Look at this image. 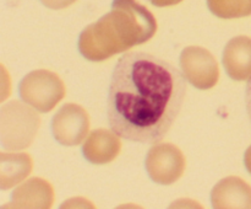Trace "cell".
I'll use <instances>...</instances> for the list:
<instances>
[{"mask_svg": "<svg viewBox=\"0 0 251 209\" xmlns=\"http://www.w3.org/2000/svg\"><path fill=\"white\" fill-rule=\"evenodd\" d=\"M244 161H245V166H247L248 171L251 174V147L247 150V152H245Z\"/></svg>", "mask_w": 251, "mask_h": 209, "instance_id": "obj_11", "label": "cell"}, {"mask_svg": "<svg viewBox=\"0 0 251 209\" xmlns=\"http://www.w3.org/2000/svg\"><path fill=\"white\" fill-rule=\"evenodd\" d=\"M185 169V157L176 147L157 144L146 156V170L152 181L159 184H172L180 179Z\"/></svg>", "mask_w": 251, "mask_h": 209, "instance_id": "obj_4", "label": "cell"}, {"mask_svg": "<svg viewBox=\"0 0 251 209\" xmlns=\"http://www.w3.org/2000/svg\"><path fill=\"white\" fill-rule=\"evenodd\" d=\"M108 16L112 24H107L103 17L86 27L78 38L80 53L88 60H104L115 53L150 41L156 33L157 24L153 16L139 4L135 5L131 16L119 17V27L117 19L112 20V15Z\"/></svg>", "mask_w": 251, "mask_h": 209, "instance_id": "obj_2", "label": "cell"}, {"mask_svg": "<svg viewBox=\"0 0 251 209\" xmlns=\"http://www.w3.org/2000/svg\"><path fill=\"white\" fill-rule=\"evenodd\" d=\"M223 65L233 80L249 79L251 76V38L238 36L230 39L223 52Z\"/></svg>", "mask_w": 251, "mask_h": 209, "instance_id": "obj_7", "label": "cell"}, {"mask_svg": "<svg viewBox=\"0 0 251 209\" xmlns=\"http://www.w3.org/2000/svg\"><path fill=\"white\" fill-rule=\"evenodd\" d=\"M19 92L27 105L41 112H48L64 97L65 88L56 74L48 70H34L22 79Z\"/></svg>", "mask_w": 251, "mask_h": 209, "instance_id": "obj_3", "label": "cell"}, {"mask_svg": "<svg viewBox=\"0 0 251 209\" xmlns=\"http://www.w3.org/2000/svg\"><path fill=\"white\" fill-rule=\"evenodd\" d=\"M218 186L229 192L230 194H211L213 208H251V187L242 179L228 177L218 182Z\"/></svg>", "mask_w": 251, "mask_h": 209, "instance_id": "obj_8", "label": "cell"}, {"mask_svg": "<svg viewBox=\"0 0 251 209\" xmlns=\"http://www.w3.org/2000/svg\"><path fill=\"white\" fill-rule=\"evenodd\" d=\"M90 128L87 112L75 103L64 105L51 120V130L56 142L65 147H75L85 139Z\"/></svg>", "mask_w": 251, "mask_h": 209, "instance_id": "obj_5", "label": "cell"}, {"mask_svg": "<svg viewBox=\"0 0 251 209\" xmlns=\"http://www.w3.org/2000/svg\"><path fill=\"white\" fill-rule=\"evenodd\" d=\"M245 107H247L248 117L251 123V76L248 80L247 88H245Z\"/></svg>", "mask_w": 251, "mask_h": 209, "instance_id": "obj_10", "label": "cell"}, {"mask_svg": "<svg viewBox=\"0 0 251 209\" xmlns=\"http://www.w3.org/2000/svg\"><path fill=\"white\" fill-rule=\"evenodd\" d=\"M185 96V76L171 61L147 52H126L110 76L108 124L127 142L157 144L176 123Z\"/></svg>", "mask_w": 251, "mask_h": 209, "instance_id": "obj_1", "label": "cell"}, {"mask_svg": "<svg viewBox=\"0 0 251 209\" xmlns=\"http://www.w3.org/2000/svg\"><path fill=\"white\" fill-rule=\"evenodd\" d=\"M180 64L185 79L195 88L206 90L216 85L220 76L218 65L212 54L201 47H188L181 52Z\"/></svg>", "mask_w": 251, "mask_h": 209, "instance_id": "obj_6", "label": "cell"}, {"mask_svg": "<svg viewBox=\"0 0 251 209\" xmlns=\"http://www.w3.org/2000/svg\"><path fill=\"white\" fill-rule=\"evenodd\" d=\"M92 133L97 138L98 142L100 143V145H98V143L93 138L88 137L82 147V152L85 159L96 165H104L107 162H110L112 160H114L117 157V155H119L120 148H122V144L119 142V137L115 135L107 144L102 145L105 137H107L108 130L96 129Z\"/></svg>", "mask_w": 251, "mask_h": 209, "instance_id": "obj_9", "label": "cell"}]
</instances>
